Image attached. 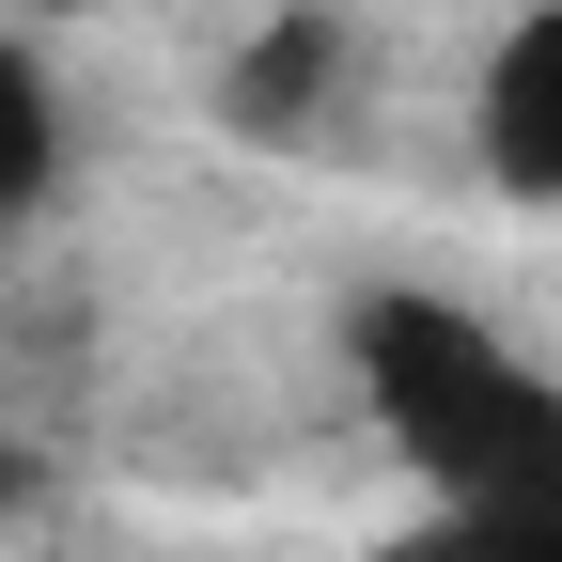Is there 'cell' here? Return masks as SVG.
Segmentation results:
<instances>
[{"label": "cell", "instance_id": "6da1fadb", "mask_svg": "<svg viewBox=\"0 0 562 562\" xmlns=\"http://www.w3.org/2000/svg\"><path fill=\"white\" fill-rule=\"evenodd\" d=\"M344 375H360L375 438L422 469V501H484V484L562 469V375H531L484 313L422 297V281H375L344 313Z\"/></svg>", "mask_w": 562, "mask_h": 562}, {"label": "cell", "instance_id": "7a4b0ae2", "mask_svg": "<svg viewBox=\"0 0 562 562\" xmlns=\"http://www.w3.org/2000/svg\"><path fill=\"white\" fill-rule=\"evenodd\" d=\"M344 79H360L344 16H266V32L220 63V125L250 140V157H297V140H328V125H344Z\"/></svg>", "mask_w": 562, "mask_h": 562}, {"label": "cell", "instance_id": "3957f363", "mask_svg": "<svg viewBox=\"0 0 562 562\" xmlns=\"http://www.w3.org/2000/svg\"><path fill=\"white\" fill-rule=\"evenodd\" d=\"M469 140H484V172H501L516 203H562V0H531V16L484 47Z\"/></svg>", "mask_w": 562, "mask_h": 562}, {"label": "cell", "instance_id": "277c9868", "mask_svg": "<svg viewBox=\"0 0 562 562\" xmlns=\"http://www.w3.org/2000/svg\"><path fill=\"white\" fill-rule=\"evenodd\" d=\"M375 562H562V469L484 484V501H422Z\"/></svg>", "mask_w": 562, "mask_h": 562}, {"label": "cell", "instance_id": "5b68a950", "mask_svg": "<svg viewBox=\"0 0 562 562\" xmlns=\"http://www.w3.org/2000/svg\"><path fill=\"white\" fill-rule=\"evenodd\" d=\"M63 188V79H47V32L0 16V235H32Z\"/></svg>", "mask_w": 562, "mask_h": 562}, {"label": "cell", "instance_id": "8992f818", "mask_svg": "<svg viewBox=\"0 0 562 562\" xmlns=\"http://www.w3.org/2000/svg\"><path fill=\"white\" fill-rule=\"evenodd\" d=\"M32 501H47V453H32V438H0V516H32Z\"/></svg>", "mask_w": 562, "mask_h": 562}, {"label": "cell", "instance_id": "52a82bcc", "mask_svg": "<svg viewBox=\"0 0 562 562\" xmlns=\"http://www.w3.org/2000/svg\"><path fill=\"white\" fill-rule=\"evenodd\" d=\"M0 16H16V32H63V16H94V0H0Z\"/></svg>", "mask_w": 562, "mask_h": 562}]
</instances>
